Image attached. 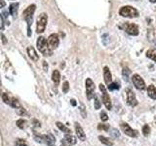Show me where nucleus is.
Returning a JSON list of instances; mask_svg holds the SVG:
<instances>
[{"label": "nucleus", "mask_w": 156, "mask_h": 146, "mask_svg": "<svg viewBox=\"0 0 156 146\" xmlns=\"http://www.w3.org/2000/svg\"><path fill=\"white\" fill-rule=\"evenodd\" d=\"M146 57L151 58V60L154 61L156 62V54L153 53L152 51H147V52H146Z\"/></svg>", "instance_id": "nucleus-27"}, {"label": "nucleus", "mask_w": 156, "mask_h": 146, "mask_svg": "<svg viewBox=\"0 0 156 146\" xmlns=\"http://www.w3.org/2000/svg\"><path fill=\"white\" fill-rule=\"evenodd\" d=\"M16 112H17V114L20 115V116H23V115H26V114H27L26 110H24L23 108H22V107H20V108H17Z\"/></svg>", "instance_id": "nucleus-33"}, {"label": "nucleus", "mask_w": 156, "mask_h": 146, "mask_svg": "<svg viewBox=\"0 0 156 146\" xmlns=\"http://www.w3.org/2000/svg\"><path fill=\"white\" fill-rule=\"evenodd\" d=\"M47 15L45 13L40 14L37 19V23H36V32L37 33H42L44 32L47 26Z\"/></svg>", "instance_id": "nucleus-5"}, {"label": "nucleus", "mask_w": 156, "mask_h": 146, "mask_svg": "<svg viewBox=\"0 0 156 146\" xmlns=\"http://www.w3.org/2000/svg\"><path fill=\"white\" fill-rule=\"evenodd\" d=\"M34 139L39 143H45L49 146H55V143H56V138L52 134H45V135L34 134Z\"/></svg>", "instance_id": "nucleus-3"}, {"label": "nucleus", "mask_w": 156, "mask_h": 146, "mask_svg": "<svg viewBox=\"0 0 156 146\" xmlns=\"http://www.w3.org/2000/svg\"><path fill=\"white\" fill-rule=\"evenodd\" d=\"M0 94H1V92H0Z\"/></svg>", "instance_id": "nucleus-44"}, {"label": "nucleus", "mask_w": 156, "mask_h": 146, "mask_svg": "<svg viewBox=\"0 0 156 146\" xmlns=\"http://www.w3.org/2000/svg\"><path fill=\"white\" fill-rule=\"evenodd\" d=\"M15 146H27V144L23 139H17L15 142Z\"/></svg>", "instance_id": "nucleus-29"}, {"label": "nucleus", "mask_w": 156, "mask_h": 146, "mask_svg": "<svg viewBox=\"0 0 156 146\" xmlns=\"http://www.w3.org/2000/svg\"><path fill=\"white\" fill-rule=\"evenodd\" d=\"M32 125H33V127H35V128H40V127H41L40 122H39L38 120H36V119L32 120Z\"/></svg>", "instance_id": "nucleus-35"}, {"label": "nucleus", "mask_w": 156, "mask_h": 146, "mask_svg": "<svg viewBox=\"0 0 156 146\" xmlns=\"http://www.w3.org/2000/svg\"><path fill=\"white\" fill-rule=\"evenodd\" d=\"M132 82H133L134 86L138 90H144L145 89V83L144 79L139 74H134L132 77Z\"/></svg>", "instance_id": "nucleus-8"}, {"label": "nucleus", "mask_w": 156, "mask_h": 146, "mask_svg": "<svg viewBox=\"0 0 156 146\" xmlns=\"http://www.w3.org/2000/svg\"><path fill=\"white\" fill-rule=\"evenodd\" d=\"M68 91H69V83L66 81V82H63V85H62V92H65V94H66Z\"/></svg>", "instance_id": "nucleus-30"}, {"label": "nucleus", "mask_w": 156, "mask_h": 146, "mask_svg": "<svg viewBox=\"0 0 156 146\" xmlns=\"http://www.w3.org/2000/svg\"><path fill=\"white\" fill-rule=\"evenodd\" d=\"M150 133V128H149V126L148 125H145L144 126V128H143V134L144 136H147Z\"/></svg>", "instance_id": "nucleus-28"}, {"label": "nucleus", "mask_w": 156, "mask_h": 146, "mask_svg": "<svg viewBox=\"0 0 156 146\" xmlns=\"http://www.w3.org/2000/svg\"><path fill=\"white\" fill-rule=\"evenodd\" d=\"M101 119L102 122H106L107 120H108V116H107V114L105 113V111L101 112Z\"/></svg>", "instance_id": "nucleus-32"}, {"label": "nucleus", "mask_w": 156, "mask_h": 146, "mask_svg": "<svg viewBox=\"0 0 156 146\" xmlns=\"http://www.w3.org/2000/svg\"><path fill=\"white\" fill-rule=\"evenodd\" d=\"M108 89L110 91H114V90H118L119 89V84L117 82H114V83H110L108 85Z\"/></svg>", "instance_id": "nucleus-26"}, {"label": "nucleus", "mask_w": 156, "mask_h": 146, "mask_svg": "<svg viewBox=\"0 0 156 146\" xmlns=\"http://www.w3.org/2000/svg\"><path fill=\"white\" fill-rule=\"evenodd\" d=\"M110 135L112 136V137H114V138H116V137H119L120 136V133L118 131V130H116V129H113L111 130V133H110Z\"/></svg>", "instance_id": "nucleus-31"}, {"label": "nucleus", "mask_w": 156, "mask_h": 146, "mask_svg": "<svg viewBox=\"0 0 156 146\" xmlns=\"http://www.w3.org/2000/svg\"><path fill=\"white\" fill-rule=\"evenodd\" d=\"M130 73H131V71L128 69V68H124V69L122 70V75H123L124 80H125V81H128V80H129Z\"/></svg>", "instance_id": "nucleus-23"}, {"label": "nucleus", "mask_w": 156, "mask_h": 146, "mask_svg": "<svg viewBox=\"0 0 156 146\" xmlns=\"http://www.w3.org/2000/svg\"><path fill=\"white\" fill-rule=\"evenodd\" d=\"M36 46H37L38 51L41 54H43L44 56H52V50L48 45V41L44 37H42V36L38 37L37 42H36Z\"/></svg>", "instance_id": "nucleus-2"}, {"label": "nucleus", "mask_w": 156, "mask_h": 146, "mask_svg": "<svg viewBox=\"0 0 156 146\" xmlns=\"http://www.w3.org/2000/svg\"><path fill=\"white\" fill-rule=\"evenodd\" d=\"M151 3H156V0H150Z\"/></svg>", "instance_id": "nucleus-43"}, {"label": "nucleus", "mask_w": 156, "mask_h": 146, "mask_svg": "<svg viewBox=\"0 0 156 146\" xmlns=\"http://www.w3.org/2000/svg\"><path fill=\"white\" fill-rule=\"evenodd\" d=\"M56 125H57L58 128L62 131V133H65V134H70V133H71L70 130L68 129V128H66V127L65 125H63V124H62L61 122H57V124H56Z\"/></svg>", "instance_id": "nucleus-20"}, {"label": "nucleus", "mask_w": 156, "mask_h": 146, "mask_svg": "<svg viewBox=\"0 0 156 146\" xmlns=\"http://www.w3.org/2000/svg\"><path fill=\"white\" fill-rule=\"evenodd\" d=\"M27 55H28V57L31 58L32 61H38V58H39V57H38V55H37V53H36V51H35V49H34L33 47H31V46H29V47H27Z\"/></svg>", "instance_id": "nucleus-14"}, {"label": "nucleus", "mask_w": 156, "mask_h": 146, "mask_svg": "<svg viewBox=\"0 0 156 146\" xmlns=\"http://www.w3.org/2000/svg\"><path fill=\"white\" fill-rule=\"evenodd\" d=\"M104 78H105V82L106 83V85H109L112 80V76H111L109 68L107 66H105L104 68Z\"/></svg>", "instance_id": "nucleus-15"}, {"label": "nucleus", "mask_w": 156, "mask_h": 146, "mask_svg": "<svg viewBox=\"0 0 156 146\" xmlns=\"http://www.w3.org/2000/svg\"><path fill=\"white\" fill-rule=\"evenodd\" d=\"M147 94L150 99H156V88L153 85H150L147 88Z\"/></svg>", "instance_id": "nucleus-19"}, {"label": "nucleus", "mask_w": 156, "mask_h": 146, "mask_svg": "<svg viewBox=\"0 0 156 146\" xmlns=\"http://www.w3.org/2000/svg\"><path fill=\"white\" fill-rule=\"evenodd\" d=\"M99 139L101 140V143L105 144L106 146H112V142H111V141H110L108 138H106L105 136H104V135H100V136H99Z\"/></svg>", "instance_id": "nucleus-21"}, {"label": "nucleus", "mask_w": 156, "mask_h": 146, "mask_svg": "<svg viewBox=\"0 0 156 146\" xmlns=\"http://www.w3.org/2000/svg\"><path fill=\"white\" fill-rule=\"evenodd\" d=\"M99 129L101 130V129H104L105 130H107L109 129V126L108 125H104V124H100V126H99Z\"/></svg>", "instance_id": "nucleus-36"}, {"label": "nucleus", "mask_w": 156, "mask_h": 146, "mask_svg": "<svg viewBox=\"0 0 156 146\" xmlns=\"http://www.w3.org/2000/svg\"><path fill=\"white\" fill-rule=\"evenodd\" d=\"M0 37H1V40H2V43L3 44H7V39H6V37H5V35H4L3 33H1Z\"/></svg>", "instance_id": "nucleus-37"}, {"label": "nucleus", "mask_w": 156, "mask_h": 146, "mask_svg": "<svg viewBox=\"0 0 156 146\" xmlns=\"http://www.w3.org/2000/svg\"><path fill=\"white\" fill-rule=\"evenodd\" d=\"M100 90H101V92H102V102H104V104L105 105L106 109L110 110V109H111V107H112V103H111L110 97H109L108 94L106 92L105 88V86L102 85V84L100 85Z\"/></svg>", "instance_id": "nucleus-7"}, {"label": "nucleus", "mask_w": 156, "mask_h": 146, "mask_svg": "<svg viewBox=\"0 0 156 146\" xmlns=\"http://www.w3.org/2000/svg\"><path fill=\"white\" fill-rule=\"evenodd\" d=\"M119 15L124 18H136L139 16V12L132 6H124L119 10Z\"/></svg>", "instance_id": "nucleus-4"}, {"label": "nucleus", "mask_w": 156, "mask_h": 146, "mask_svg": "<svg viewBox=\"0 0 156 146\" xmlns=\"http://www.w3.org/2000/svg\"><path fill=\"white\" fill-rule=\"evenodd\" d=\"M10 105L14 107V108H20L21 107V104H20V102L17 99H12L10 100Z\"/></svg>", "instance_id": "nucleus-22"}, {"label": "nucleus", "mask_w": 156, "mask_h": 146, "mask_svg": "<svg viewBox=\"0 0 156 146\" xmlns=\"http://www.w3.org/2000/svg\"><path fill=\"white\" fill-rule=\"evenodd\" d=\"M95 84L90 78L86 79V95H87V99H92L95 96Z\"/></svg>", "instance_id": "nucleus-6"}, {"label": "nucleus", "mask_w": 156, "mask_h": 146, "mask_svg": "<svg viewBox=\"0 0 156 146\" xmlns=\"http://www.w3.org/2000/svg\"><path fill=\"white\" fill-rule=\"evenodd\" d=\"M35 9H36V6L34 4H31L29 5V6L24 10L23 15V18L26 19V22L27 23V35L28 36H31V29H30V26L32 24V22H33V15H34V12H35Z\"/></svg>", "instance_id": "nucleus-1"}, {"label": "nucleus", "mask_w": 156, "mask_h": 146, "mask_svg": "<svg viewBox=\"0 0 156 146\" xmlns=\"http://www.w3.org/2000/svg\"><path fill=\"white\" fill-rule=\"evenodd\" d=\"M52 80L55 83V85H58L61 80V73L58 70H54L53 74H52Z\"/></svg>", "instance_id": "nucleus-18"}, {"label": "nucleus", "mask_w": 156, "mask_h": 146, "mask_svg": "<svg viewBox=\"0 0 156 146\" xmlns=\"http://www.w3.org/2000/svg\"><path fill=\"white\" fill-rule=\"evenodd\" d=\"M94 97H95V108L96 109H100L101 106V100L99 99V96H98L97 95H95Z\"/></svg>", "instance_id": "nucleus-25"}, {"label": "nucleus", "mask_w": 156, "mask_h": 146, "mask_svg": "<svg viewBox=\"0 0 156 146\" xmlns=\"http://www.w3.org/2000/svg\"><path fill=\"white\" fill-rule=\"evenodd\" d=\"M18 8H19V3H11L9 6V12L14 18H16L18 15Z\"/></svg>", "instance_id": "nucleus-16"}, {"label": "nucleus", "mask_w": 156, "mask_h": 146, "mask_svg": "<svg viewBox=\"0 0 156 146\" xmlns=\"http://www.w3.org/2000/svg\"><path fill=\"white\" fill-rule=\"evenodd\" d=\"M43 67H44V71H48V64L45 61H43Z\"/></svg>", "instance_id": "nucleus-41"}, {"label": "nucleus", "mask_w": 156, "mask_h": 146, "mask_svg": "<svg viewBox=\"0 0 156 146\" xmlns=\"http://www.w3.org/2000/svg\"><path fill=\"white\" fill-rule=\"evenodd\" d=\"M65 140L66 141L67 143H69L71 145H74V144L77 143L76 137H75V136L71 135L70 134H66V135H65Z\"/></svg>", "instance_id": "nucleus-17"}, {"label": "nucleus", "mask_w": 156, "mask_h": 146, "mask_svg": "<svg viewBox=\"0 0 156 146\" xmlns=\"http://www.w3.org/2000/svg\"><path fill=\"white\" fill-rule=\"evenodd\" d=\"M71 104H72L73 106H75V105H76V101H75L74 99H71Z\"/></svg>", "instance_id": "nucleus-42"}, {"label": "nucleus", "mask_w": 156, "mask_h": 146, "mask_svg": "<svg viewBox=\"0 0 156 146\" xmlns=\"http://www.w3.org/2000/svg\"><path fill=\"white\" fill-rule=\"evenodd\" d=\"M75 133H76L77 137L79 138L80 140H82V141L86 140V134L84 133V130H83L82 127L78 123H75Z\"/></svg>", "instance_id": "nucleus-13"}, {"label": "nucleus", "mask_w": 156, "mask_h": 146, "mask_svg": "<svg viewBox=\"0 0 156 146\" xmlns=\"http://www.w3.org/2000/svg\"><path fill=\"white\" fill-rule=\"evenodd\" d=\"M0 28L3 29L4 28V24H3V17L1 16V14H0Z\"/></svg>", "instance_id": "nucleus-38"}, {"label": "nucleus", "mask_w": 156, "mask_h": 146, "mask_svg": "<svg viewBox=\"0 0 156 146\" xmlns=\"http://www.w3.org/2000/svg\"><path fill=\"white\" fill-rule=\"evenodd\" d=\"M61 146H71V144H69V143H67L66 141L63 139V140H62V144H61Z\"/></svg>", "instance_id": "nucleus-39"}, {"label": "nucleus", "mask_w": 156, "mask_h": 146, "mask_svg": "<svg viewBox=\"0 0 156 146\" xmlns=\"http://www.w3.org/2000/svg\"><path fill=\"white\" fill-rule=\"evenodd\" d=\"M126 92H127V101H128V104L130 106L135 107L136 104H138V100H136V99L135 92L130 89H127Z\"/></svg>", "instance_id": "nucleus-12"}, {"label": "nucleus", "mask_w": 156, "mask_h": 146, "mask_svg": "<svg viewBox=\"0 0 156 146\" xmlns=\"http://www.w3.org/2000/svg\"><path fill=\"white\" fill-rule=\"evenodd\" d=\"M26 124H27V122H26V120H23V119H20V120L17 121V126H18V128H20V129H24Z\"/></svg>", "instance_id": "nucleus-24"}, {"label": "nucleus", "mask_w": 156, "mask_h": 146, "mask_svg": "<svg viewBox=\"0 0 156 146\" xmlns=\"http://www.w3.org/2000/svg\"><path fill=\"white\" fill-rule=\"evenodd\" d=\"M124 29H125V31L127 33L130 34V35L136 36V35H138V34H139V27L135 23H126V24L124 26Z\"/></svg>", "instance_id": "nucleus-9"}, {"label": "nucleus", "mask_w": 156, "mask_h": 146, "mask_svg": "<svg viewBox=\"0 0 156 146\" xmlns=\"http://www.w3.org/2000/svg\"><path fill=\"white\" fill-rule=\"evenodd\" d=\"M120 127H121L122 131H123V133H124L125 134L131 136V137H136V136H138V131L132 129L128 124L122 123V124L120 125Z\"/></svg>", "instance_id": "nucleus-10"}, {"label": "nucleus", "mask_w": 156, "mask_h": 146, "mask_svg": "<svg viewBox=\"0 0 156 146\" xmlns=\"http://www.w3.org/2000/svg\"><path fill=\"white\" fill-rule=\"evenodd\" d=\"M2 99H3V101L5 102V103L10 104V100H11V99H9L8 95H7V94H5V92H4V94H2Z\"/></svg>", "instance_id": "nucleus-34"}, {"label": "nucleus", "mask_w": 156, "mask_h": 146, "mask_svg": "<svg viewBox=\"0 0 156 146\" xmlns=\"http://www.w3.org/2000/svg\"><path fill=\"white\" fill-rule=\"evenodd\" d=\"M5 6H6V2H5L4 0H0V9L4 8Z\"/></svg>", "instance_id": "nucleus-40"}, {"label": "nucleus", "mask_w": 156, "mask_h": 146, "mask_svg": "<svg viewBox=\"0 0 156 146\" xmlns=\"http://www.w3.org/2000/svg\"><path fill=\"white\" fill-rule=\"evenodd\" d=\"M48 45L49 47H50V49L53 51L55 50L56 48H58V44H60V38H58V36L57 35V34H51L50 36H49L48 38Z\"/></svg>", "instance_id": "nucleus-11"}]
</instances>
